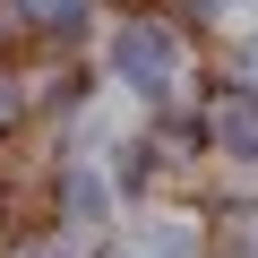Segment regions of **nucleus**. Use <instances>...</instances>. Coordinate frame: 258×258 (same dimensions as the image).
Wrapping results in <instances>:
<instances>
[{"mask_svg": "<svg viewBox=\"0 0 258 258\" xmlns=\"http://www.w3.org/2000/svg\"><path fill=\"white\" fill-rule=\"evenodd\" d=\"M112 78L138 95V103H164V95L181 86V35L155 26V18H129V26L112 35Z\"/></svg>", "mask_w": 258, "mask_h": 258, "instance_id": "obj_1", "label": "nucleus"}, {"mask_svg": "<svg viewBox=\"0 0 258 258\" xmlns=\"http://www.w3.org/2000/svg\"><path fill=\"white\" fill-rule=\"evenodd\" d=\"M215 147H224V155H249V164H258V95H249V86L215 103Z\"/></svg>", "mask_w": 258, "mask_h": 258, "instance_id": "obj_2", "label": "nucleus"}, {"mask_svg": "<svg viewBox=\"0 0 258 258\" xmlns=\"http://www.w3.org/2000/svg\"><path fill=\"white\" fill-rule=\"evenodd\" d=\"M120 258H189V224H172V215H164V224H147V232H129V249H120Z\"/></svg>", "mask_w": 258, "mask_h": 258, "instance_id": "obj_3", "label": "nucleus"}, {"mask_svg": "<svg viewBox=\"0 0 258 258\" xmlns=\"http://www.w3.org/2000/svg\"><path fill=\"white\" fill-rule=\"evenodd\" d=\"M69 189H78V198H69V207H78V215H86V224H95V215H103V181H95V172H78V181H69Z\"/></svg>", "mask_w": 258, "mask_h": 258, "instance_id": "obj_4", "label": "nucleus"}, {"mask_svg": "<svg viewBox=\"0 0 258 258\" xmlns=\"http://www.w3.org/2000/svg\"><path fill=\"white\" fill-rule=\"evenodd\" d=\"M18 95H26L18 78H0V120H9V112H18Z\"/></svg>", "mask_w": 258, "mask_h": 258, "instance_id": "obj_5", "label": "nucleus"}, {"mask_svg": "<svg viewBox=\"0 0 258 258\" xmlns=\"http://www.w3.org/2000/svg\"><path fill=\"white\" fill-rule=\"evenodd\" d=\"M35 9H52V18H78V0H35Z\"/></svg>", "mask_w": 258, "mask_h": 258, "instance_id": "obj_6", "label": "nucleus"}, {"mask_svg": "<svg viewBox=\"0 0 258 258\" xmlns=\"http://www.w3.org/2000/svg\"><path fill=\"white\" fill-rule=\"evenodd\" d=\"M198 9H232V0H198Z\"/></svg>", "mask_w": 258, "mask_h": 258, "instance_id": "obj_7", "label": "nucleus"}]
</instances>
